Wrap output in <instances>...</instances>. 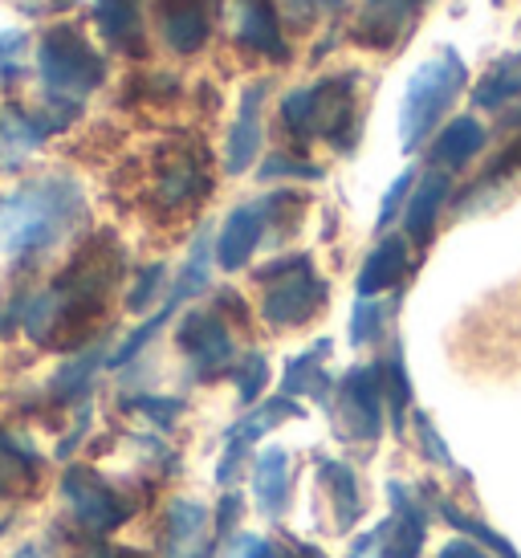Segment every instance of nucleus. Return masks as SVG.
Segmentation results:
<instances>
[{"mask_svg": "<svg viewBox=\"0 0 521 558\" xmlns=\"http://www.w3.org/2000/svg\"><path fill=\"white\" fill-rule=\"evenodd\" d=\"M469 86V65L460 62L457 49H440L436 58L415 65L403 90V107H399V143L403 151H420L432 140V131L440 123V114L457 102Z\"/></svg>", "mask_w": 521, "mask_h": 558, "instance_id": "obj_5", "label": "nucleus"}, {"mask_svg": "<svg viewBox=\"0 0 521 558\" xmlns=\"http://www.w3.org/2000/svg\"><path fill=\"white\" fill-rule=\"evenodd\" d=\"M436 510H440V518H445L448 526L452 530H460L464 538H473V543H481V546H489L493 555L497 558H521L513 546H509V538H501L493 526H485L481 518H473V513H464V510H457L448 497H436Z\"/></svg>", "mask_w": 521, "mask_h": 558, "instance_id": "obj_30", "label": "nucleus"}, {"mask_svg": "<svg viewBox=\"0 0 521 558\" xmlns=\"http://www.w3.org/2000/svg\"><path fill=\"white\" fill-rule=\"evenodd\" d=\"M485 143H489V131H485V123L481 119H473V114H460V119H452V123L436 135V143H432V168L436 171H460L469 168L481 151H485Z\"/></svg>", "mask_w": 521, "mask_h": 558, "instance_id": "obj_20", "label": "nucleus"}, {"mask_svg": "<svg viewBox=\"0 0 521 558\" xmlns=\"http://www.w3.org/2000/svg\"><path fill=\"white\" fill-rule=\"evenodd\" d=\"M448 192H452V180H448V171L432 168L424 180H415L412 201H408V208H403V236H408L412 245H428L432 236H436V225H440V208H445Z\"/></svg>", "mask_w": 521, "mask_h": 558, "instance_id": "obj_19", "label": "nucleus"}, {"mask_svg": "<svg viewBox=\"0 0 521 558\" xmlns=\"http://www.w3.org/2000/svg\"><path fill=\"white\" fill-rule=\"evenodd\" d=\"M347 0H277V13L290 25H314L323 13H338Z\"/></svg>", "mask_w": 521, "mask_h": 558, "instance_id": "obj_38", "label": "nucleus"}, {"mask_svg": "<svg viewBox=\"0 0 521 558\" xmlns=\"http://www.w3.org/2000/svg\"><path fill=\"white\" fill-rule=\"evenodd\" d=\"M253 494H257V506L269 522L286 513V506H290V452L281 449V445H269L257 457V465H253Z\"/></svg>", "mask_w": 521, "mask_h": 558, "instance_id": "obj_23", "label": "nucleus"}, {"mask_svg": "<svg viewBox=\"0 0 521 558\" xmlns=\"http://www.w3.org/2000/svg\"><path fill=\"white\" fill-rule=\"evenodd\" d=\"M387 408H391V424H396V433L403 428V416H408V408H412V379H408V363H403V347H391V355H387Z\"/></svg>", "mask_w": 521, "mask_h": 558, "instance_id": "obj_32", "label": "nucleus"}, {"mask_svg": "<svg viewBox=\"0 0 521 558\" xmlns=\"http://www.w3.org/2000/svg\"><path fill=\"white\" fill-rule=\"evenodd\" d=\"M62 497H65V506H70V513H74L77 526L86 530V534H98V538L126 526L131 513H135V506H131L119 489H110L94 469H82V465H74L62 477Z\"/></svg>", "mask_w": 521, "mask_h": 558, "instance_id": "obj_8", "label": "nucleus"}, {"mask_svg": "<svg viewBox=\"0 0 521 558\" xmlns=\"http://www.w3.org/2000/svg\"><path fill=\"white\" fill-rule=\"evenodd\" d=\"M412 192H415V168H408L396 180V184L387 187V196H384V204H379V217H375V225H379V229H387V225H391V220H396L399 213L408 208Z\"/></svg>", "mask_w": 521, "mask_h": 558, "instance_id": "obj_40", "label": "nucleus"}, {"mask_svg": "<svg viewBox=\"0 0 521 558\" xmlns=\"http://www.w3.org/2000/svg\"><path fill=\"white\" fill-rule=\"evenodd\" d=\"M94 25L107 37V46L126 58L147 53V21L143 0H94Z\"/></svg>", "mask_w": 521, "mask_h": 558, "instance_id": "obj_15", "label": "nucleus"}, {"mask_svg": "<svg viewBox=\"0 0 521 558\" xmlns=\"http://www.w3.org/2000/svg\"><path fill=\"white\" fill-rule=\"evenodd\" d=\"M501 126H509V131H513V126H521V102L513 110H506V119H501Z\"/></svg>", "mask_w": 521, "mask_h": 558, "instance_id": "obj_48", "label": "nucleus"}, {"mask_svg": "<svg viewBox=\"0 0 521 558\" xmlns=\"http://www.w3.org/2000/svg\"><path fill=\"white\" fill-rule=\"evenodd\" d=\"M493 4H506V0H493Z\"/></svg>", "mask_w": 521, "mask_h": 558, "instance_id": "obj_50", "label": "nucleus"}, {"mask_svg": "<svg viewBox=\"0 0 521 558\" xmlns=\"http://www.w3.org/2000/svg\"><path fill=\"white\" fill-rule=\"evenodd\" d=\"M387 550H391V518H384V522L375 530H367V534H359L347 558H387Z\"/></svg>", "mask_w": 521, "mask_h": 558, "instance_id": "obj_42", "label": "nucleus"}, {"mask_svg": "<svg viewBox=\"0 0 521 558\" xmlns=\"http://www.w3.org/2000/svg\"><path fill=\"white\" fill-rule=\"evenodd\" d=\"M155 25L171 53L192 58L213 33V4L208 0H155Z\"/></svg>", "mask_w": 521, "mask_h": 558, "instance_id": "obj_13", "label": "nucleus"}, {"mask_svg": "<svg viewBox=\"0 0 521 558\" xmlns=\"http://www.w3.org/2000/svg\"><path fill=\"white\" fill-rule=\"evenodd\" d=\"M302 416V403H293V396H274V400L257 403L245 420H237L225 440H241V445H253L260 440L265 433H274L277 424H286V420H298Z\"/></svg>", "mask_w": 521, "mask_h": 558, "instance_id": "obj_28", "label": "nucleus"}, {"mask_svg": "<svg viewBox=\"0 0 521 558\" xmlns=\"http://www.w3.org/2000/svg\"><path fill=\"white\" fill-rule=\"evenodd\" d=\"M408 269H412V241L408 236H384L359 269L354 290H359V298H379L387 290H399Z\"/></svg>", "mask_w": 521, "mask_h": 558, "instance_id": "obj_16", "label": "nucleus"}, {"mask_svg": "<svg viewBox=\"0 0 521 558\" xmlns=\"http://www.w3.org/2000/svg\"><path fill=\"white\" fill-rule=\"evenodd\" d=\"M415 440H420V449H424V457H428L432 465L448 469V473H457V461H452V452H448V445L440 440V433L432 428V420L424 416V412H415Z\"/></svg>", "mask_w": 521, "mask_h": 558, "instance_id": "obj_39", "label": "nucleus"}, {"mask_svg": "<svg viewBox=\"0 0 521 558\" xmlns=\"http://www.w3.org/2000/svg\"><path fill=\"white\" fill-rule=\"evenodd\" d=\"M37 74L46 86V110L74 123L82 102L107 82V58L86 41V33L77 25L58 21L37 46Z\"/></svg>", "mask_w": 521, "mask_h": 558, "instance_id": "obj_3", "label": "nucleus"}, {"mask_svg": "<svg viewBox=\"0 0 521 558\" xmlns=\"http://www.w3.org/2000/svg\"><path fill=\"white\" fill-rule=\"evenodd\" d=\"M318 481L330 489L338 534H347V530L363 518V497H359V477H354V469L347 465V461H318Z\"/></svg>", "mask_w": 521, "mask_h": 558, "instance_id": "obj_26", "label": "nucleus"}, {"mask_svg": "<svg viewBox=\"0 0 521 558\" xmlns=\"http://www.w3.org/2000/svg\"><path fill=\"white\" fill-rule=\"evenodd\" d=\"M208 506L175 497L168 506V555L163 558H213V546L204 543Z\"/></svg>", "mask_w": 521, "mask_h": 558, "instance_id": "obj_22", "label": "nucleus"}, {"mask_svg": "<svg viewBox=\"0 0 521 558\" xmlns=\"http://www.w3.org/2000/svg\"><path fill=\"white\" fill-rule=\"evenodd\" d=\"M232 379H237V396H241V403H245V408H257L260 391H265V384H269V359L260 355V351H249V355L232 367Z\"/></svg>", "mask_w": 521, "mask_h": 558, "instance_id": "obj_33", "label": "nucleus"}, {"mask_svg": "<svg viewBox=\"0 0 521 558\" xmlns=\"http://www.w3.org/2000/svg\"><path fill=\"white\" fill-rule=\"evenodd\" d=\"M384 403H387V367L384 363H359L335 384V416L338 440L375 445L384 436Z\"/></svg>", "mask_w": 521, "mask_h": 558, "instance_id": "obj_7", "label": "nucleus"}, {"mask_svg": "<svg viewBox=\"0 0 521 558\" xmlns=\"http://www.w3.org/2000/svg\"><path fill=\"white\" fill-rule=\"evenodd\" d=\"M171 314H175V306H171V302H163V311H155L152 318H147V323L138 326V330H135V335H131V339H123V347H119V351H114V355L107 359L110 367L119 372V367H126V363H131V359H135V355H143V347H147V342H152L155 335H159V330L168 326Z\"/></svg>", "mask_w": 521, "mask_h": 558, "instance_id": "obj_34", "label": "nucleus"}, {"mask_svg": "<svg viewBox=\"0 0 521 558\" xmlns=\"http://www.w3.org/2000/svg\"><path fill=\"white\" fill-rule=\"evenodd\" d=\"M274 225V196L265 201H249L237 204L229 213V220L220 225V236H216V265L225 274H237L253 262V253L265 241V229Z\"/></svg>", "mask_w": 521, "mask_h": 558, "instance_id": "obj_10", "label": "nucleus"}, {"mask_svg": "<svg viewBox=\"0 0 521 558\" xmlns=\"http://www.w3.org/2000/svg\"><path fill=\"white\" fill-rule=\"evenodd\" d=\"M436 558H493L485 546H476L473 538H452V543L440 546V555Z\"/></svg>", "mask_w": 521, "mask_h": 558, "instance_id": "obj_46", "label": "nucleus"}, {"mask_svg": "<svg viewBox=\"0 0 521 558\" xmlns=\"http://www.w3.org/2000/svg\"><path fill=\"white\" fill-rule=\"evenodd\" d=\"M359 74H335L314 86H298L281 98V126L293 143L326 140L338 151H351L359 140Z\"/></svg>", "mask_w": 521, "mask_h": 558, "instance_id": "obj_4", "label": "nucleus"}, {"mask_svg": "<svg viewBox=\"0 0 521 558\" xmlns=\"http://www.w3.org/2000/svg\"><path fill=\"white\" fill-rule=\"evenodd\" d=\"M269 94V82H253L241 98V114L229 131V143H225V171L229 175H245L260 156V102Z\"/></svg>", "mask_w": 521, "mask_h": 558, "instance_id": "obj_17", "label": "nucleus"}, {"mask_svg": "<svg viewBox=\"0 0 521 558\" xmlns=\"http://www.w3.org/2000/svg\"><path fill=\"white\" fill-rule=\"evenodd\" d=\"M330 355V339H318L310 347L306 355L290 359V367H286V379H281V396H310L314 403H323L330 408V391H335V379L326 375L323 359Z\"/></svg>", "mask_w": 521, "mask_h": 558, "instance_id": "obj_24", "label": "nucleus"}, {"mask_svg": "<svg viewBox=\"0 0 521 558\" xmlns=\"http://www.w3.org/2000/svg\"><path fill=\"white\" fill-rule=\"evenodd\" d=\"M257 175L265 184L269 180H323V168L310 163V159H293L290 151H274V156H265Z\"/></svg>", "mask_w": 521, "mask_h": 558, "instance_id": "obj_35", "label": "nucleus"}, {"mask_svg": "<svg viewBox=\"0 0 521 558\" xmlns=\"http://www.w3.org/2000/svg\"><path fill=\"white\" fill-rule=\"evenodd\" d=\"M237 41L249 53H260L269 62H290V41L281 33V13L274 0H237Z\"/></svg>", "mask_w": 521, "mask_h": 558, "instance_id": "obj_14", "label": "nucleus"}, {"mask_svg": "<svg viewBox=\"0 0 521 558\" xmlns=\"http://www.w3.org/2000/svg\"><path fill=\"white\" fill-rule=\"evenodd\" d=\"M86 225V192L74 175L25 180L0 196V257L25 265Z\"/></svg>", "mask_w": 521, "mask_h": 558, "instance_id": "obj_2", "label": "nucleus"}, {"mask_svg": "<svg viewBox=\"0 0 521 558\" xmlns=\"http://www.w3.org/2000/svg\"><path fill=\"white\" fill-rule=\"evenodd\" d=\"M123 274V253L119 245L102 236L94 241L82 257H77L62 278H53L21 306V326L33 342H46V347H82L86 330H90L102 311H107L110 286Z\"/></svg>", "mask_w": 521, "mask_h": 558, "instance_id": "obj_1", "label": "nucleus"}, {"mask_svg": "<svg viewBox=\"0 0 521 558\" xmlns=\"http://www.w3.org/2000/svg\"><path fill=\"white\" fill-rule=\"evenodd\" d=\"M13 558H41V546H21Z\"/></svg>", "mask_w": 521, "mask_h": 558, "instance_id": "obj_49", "label": "nucleus"}, {"mask_svg": "<svg viewBox=\"0 0 521 558\" xmlns=\"http://www.w3.org/2000/svg\"><path fill=\"white\" fill-rule=\"evenodd\" d=\"M521 102V49L506 53L481 74V82L473 86V107L476 110H501Z\"/></svg>", "mask_w": 521, "mask_h": 558, "instance_id": "obj_25", "label": "nucleus"}, {"mask_svg": "<svg viewBox=\"0 0 521 558\" xmlns=\"http://www.w3.org/2000/svg\"><path fill=\"white\" fill-rule=\"evenodd\" d=\"M77 558H143V555H135V550H123V546H98V550H90V555H77Z\"/></svg>", "mask_w": 521, "mask_h": 558, "instance_id": "obj_47", "label": "nucleus"}, {"mask_svg": "<svg viewBox=\"0 0 521 558\" xmlns=\"http://www.w3.org/2000/svg\"><path fill=\"white\" fill-rule=\"evenodd\" d=\"M391 311H396V298L391 302H384V298H363L351 311V347H367V342L384 339Z\"/></svg>", "mask_w": 521, "mask_h": 558, "instance_id": "obj_31", "label": "nucleus"}, {"mask_svg": "<svg viewBox=\"0 0 521 558\" xmlns=\"http://www.w3.org/2000/svg\"><path fill=\"white\" fill-rule=\"evenodd\" d=\"M387 497H391V550L387 558H420L424 550V538H428V518L420 510L415 494L403 485V481H387Z\"/></svg>", "mask_w": 521, "mask_h": 558, "instance_id": "obj_21", "label": "nucleus"}, {"mask_svg": "<svg viewBox=\"0 0 521 558\" xmlns=\"http://www.w3.org/2000/svg\"><path fill=\"white\" fill-rule=\"evenodd\" d=\"M257 281H265V302H260V314L274 330H293V326H306L310 318H318L326 311V298H330V286H326L318 274H314V262L306 253H293V257H277L265 269H257Z\"/></svg>", "mask_w": 521, "mask_h": 558, "instance_id": "obj_6", "label": "nucleus"}, {"mask_svg": "<svg viewBox=\"0 0 521 558\" xmlns=\"http://www.w3.org/2000/svg\"><path fill=\"white\" fill-rule=\"evenodd\" d=\"M21 49L25 29H0V86H13L21 78Z\"/></svg>", "mask_w": 521, "mask_h": 558, "instance_id": "obj_41", "label": "nucleus"}, {"mask_svg": "<svg viewBox=\"0 0 521 558\" xmlns=\"http://www.w3.org/2000/svg\"><path fill=\"white\" fill-rule=\"evenodd\" d=\"M424 0H363V13L354 16L351 37L367 49H396L412 33Z\"/></svg>", "mask_w": 521, "mask_h": 558, "instance_id": "obj_11", "label": "nucleus"}, {"mask_svg": "<svg viewBox=\"0 0 521 558\" xmlns=\"http://www.w3.org/2000/svg\"><path fill=\"white\" fill-rule=\"evenodd\" d=\"M175 347L187 359V375L192 379H216V375H232V330L220 318V311H187L180 330H175Z\"/></svg>", "mask_w": 521, "mask_h": 558, "instance_id": "obj_9", "label": "nucleus"}, {"mask_svg": "<svg viewBox=\"0 0 521 558\" xmlns=\"http://www.w3.org/2000/svg\"><path fill=\"white\" fill-rule=\"evenodd\" d=\"M245 461H249V445H241V440H229V449H225V461H220V469H216V481H220V485H232Z\"/></svg>", "mask_w": 521, "mask_h": 558, "instance_id": "obj_45", "label": "nucleus"}, {"mask_svg": "<svg viewBox=\"0 0 521 558\" xmlns=\"http://www.w3.org/2000/svg\"><path fill=\"white\" fill-rule=\"evenodd\" d=\"M245 518V494H225L220 497V506H216L213 513V530L216 538H232V530H237V522Z\"/></svg>", "mask_w": 521, "mask_h": 558, "instance_id": "obj_43", "label": "nucleus"}, {"mask_svg": "<svg viewBox=\"0 0 521 558\" xmlns=\"http://www.w3.org/2000/svg\"><path fill=\"white\" fill-rule=\"evenodd\" d=\"M208 192H213V175L196 151H180L171 163L159 168V180H155V201L163 208H187V204L204 201Z\"/></svg>", "mask_w": 521, "mask_h": 558, "instance_id": "obj_18", "label": "nucleus"}, {"mask_svg": "<svg viewBox=\"0 0 521 558\" xmlns=\"http://www.w3.org/2000/svg\"><path fill=\"white\" fill-rule=\"evenodd\" d=\"M213 257H216L213 229H204V233L196 236L192 253H187V262L180 265V278H175V286H171V294H168V302L175 306V311L213 286Z\"/></svg>", "mask_w": 521, "mask_h": 558, "instance_id": "obj_27", "label": "nucleus"}, {"mask_svg": "<svg viewBox=\"0 0 521 558\" xmlns=\"http://www.w3.org/2000/svg\"><path fill=\"white\" fill-rule=\"evenodd\" d=\"M163 278H168V265H147L143 274H138V281H135V290L126 294V311L131 314H143L147 306H152L155 298H159V290H163Z\"/></svg>", "mask_w": 521, "mask_h": 558, "instance_id": "obj_37", "label": "nucleus"}, {"mask_svg": "<svg viewBox=\"0 0 521 558\" xmlns=\"http://www.w3.org/2000/svg\"><path fill=\"white\" fill-rule=\"evenodd\" d=\"M126 408L143 412L152 424H159V428L168 433L171 424H175V416L184 412V400H180V396H135V400H126Z\"/></svg>", "mask_w": 521, "mask_h": 558, "instance_id": "obj_36", "label": "nucleus"}, {"mask_svg": "<svg viewBox=\"0 0 521 558\" xmlns=\"http://www.w3.org/2000/svg\"><path fill=\"white\" fill-rule=\"evenodd\" d=\"M65 126L70 123H65L62 114H53V110L29 114V110L21 107H4L0 110V168H21L49 135H58Z\"/></svg>", "mask_w": 521, "mask_h": 558, "instance_id": "obj_12", "label": "nucleus"}, {"mask_svg": "<svg viewBox=\"0 0 521 558\" xmlns=\"http://www.w3.org/2000/svg\"><path fill=\"white\" fill-rule=\"evenodd\" d=\"M98 363H102V347H86L82 355L70 359L65 367L53 372V379H49V396H53L58 403L82 400V396L90 391V379H94V372H98Z\"/></svg>", "mask_w": 521, "mask_h": 558, "instance_id": "obj_29", "label": "nucleus"}, {"mask_svg": "<svg viewBox=\"0 0 521 558\" xmlns=\"http://www.w3.org/2000/svg\"><path fill=\"white\" fill-rule=\"evenodd\" d=\"M269 546H274L269 538L241 530V534H232V538H229V550H225V558H269Z\"/></svg>", "mask_w": 521, "mask_h": 558, "instance_id": "obj_44", "label": "nucleus"}]
</instances>
